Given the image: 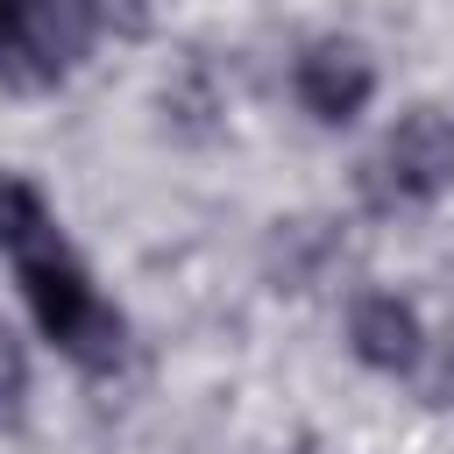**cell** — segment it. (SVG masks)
<instances>
[{"label": "cell", "instance_id": "6da1fadb", "mask_svg": "<svg viewBox=\"0 0 454 454\" xmlns=\"http://www.w3.org/2000/svg\"><path fill=\"white\" fill-rule=\"evenodd\" d=\"M21 262V298H28V312H35V326L78 362V369H114L121 362V312L92 291V277L78 270V255L64 248V241H43V248H28V255H14Z\"/></svg>", "mask_w": 454, "mask_h": 454}, {"label": "cell", "instance_id": "7a4b0ae2", "mask_svg": "<svg viewBox=\"0 0 454 454\" xmlns=\"http://www.w3.org/2000/svg\"><path fill=\"white\" fill-rule=\"evenodd\" d=\"M362 184L376 192V206H433L454 192V121L440 106H411L383 149L362 163Z\"/></svg>", "mask_w": 454, "mask_h": 454}, {"label": "cell", "instance_id": "3957f363", "mask_svg": "<svg viewBox=\"0 0 454 454\" xmlns=\"http://www.w3.org/2000/svg\"><path fill=\"white\" fill-rule=\"evenodd\" d=\"M92 28H99L92 0H21V35L0 57V71L14 85H57L92 50Z\"/></svg>", "mask_w": 454, "mask_h": 454}, {"label": "cell", "instance_id": "277c9868", "mask_svg": "<svg viewBox=\"0 0 454 454\" xmlns=\"http://www.w3.org/2000/svg\"><path fill=\"white\" fill-rule=\"evenodd\" d=\"M291 92H298V106H305L319 128H348V121H362V106L376 99V64H369L362 43L319 35V43H305L298 64H291Z\"/></svg>", "mask_w": 454, "mask_h": 454}, {"label": "cell", "instance_id": "5b68a950", "mask_svg": "<svg viewBox=\"0 0 454 454\" xmlns=\"http://www.w3.org/2000/svg\"><path fill=\"white\" fill-rule=\"evenodd\" d=\"M348 348L362 369H383V376H404L426 348V326H419V305L397 298V291H362L348 305Z\"/></svg>", "mask_w": 454, "mask_h": 454}, {"label": "cell", "instance_id": "8992f818", "mask_svg": "<svg viewBox=\"0 0 454 454\" xmlns=\"http://www.w3.org/2000/svg\"><path fill=\"white\" fill-rule=\"evenodd\" d=\"M43 241H57L43 192H35L28 177H0V248H7V255H28V248H43Z\"/></svg>", "mask_w": 454, "mask_h": 454}, {"label": "cell", "instance_id": "52a82bcc", "mask_svg": "<svg viewBox=\"0 0 454 454\" xmlns=\"http://www.w3.org/2000/svg\"><path fill=\"white\" fill-rule=\"evenodd\" d=\"M404 376L419 383V397H426L433 411H454V333L426 340V348H419V362H411Z\"/></svg>", "mask_w": 454, "mask_h": 454}, {"label": "cell", "instance_id": "ba28073f", "mask_svg": "<svg viewBox=\"0 0 454 454\" xmlns=\"http://www.w3.org/2000/svg\"><path fill=\"white\" fill-rule=\"evenodd\" d=\"M28 404V348L0 326V426H14Z\"/></svg>", "mask_w": 454, "mask_h": 454}, {"label": "cell", "instance_id": "9c48e42d", "mask_svg": "<svg viewBox=\"0 0 454 454\" xmlns=\"http://www.w3.org/2000/svg\"><path fill=\"white\" fill-rule=\"evenodd\" d=\"M14 35H21V0H0V57L14 50Z\"/></svg>", "mask_w": 454, "mask_h": 454}]
</instances>
